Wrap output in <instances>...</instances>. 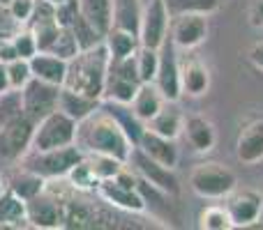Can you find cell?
I'll return each instance as SVG.
<instances>
[{
	"instance_id": "cell-1",
	"label": "cell",
	"mask_w": 263,
	"mask_h": 230,
	"mask_svg": "<svg viewBox=\"0 0 263 230\" xmlns=\"http://www.w3.org/2000/svg\"><path fill=\"white\" fill-rule=\"evenodd\" d=\"M77 145L83 152L111 154V157L120 159V161H125V163L129 161V154H132V150H134V145H132V140L127 138L125 129L120 127V122L102 104L92 115H88L86 120L79 122Z\"/></svg>"
},
{
	"instance_id": "cell-2",
	"label": "cell",
	"mask_w": 263,
	"mask_h": 230,
	"mask_svg": "<svg viewBox=\"0 0 263 230\" xmlns=\"http://www.w3.org/2000/svg\"><path fill=\"white\" fill-rule=\"evenodd\" d=\"M109 65H111V55L109 49L104 46V41L92 46V49L81 51L77 58L69 60L65 88L102 101L106 76H109Z\"/></svg>"
},
{
	"instance_id": "cell-3",
	"label": "cell",
	"mask_w": 263,
	"mask_h": 230,
	"mask_svg": "<svg viewBox=\"0 0 263 230\" xmlns=\"http://www.w3.org/2000/svg\"><path fill=\"white\" fill-rule=\"evenodd\" d=\"M83 157H86V152L77 143H72V145L53 148V150H28L18 159V163H21V168H28V171L37 173L40 177H44L49 182V180H65L67 173Z\"/></svg>"
},
{
	"instance_id": "cell-4",
	"label": "cell",
	"mask_w": 263,
	"mask_h": 230,
	"mask_svg": "<svg viewBox=\"0 0 263 230\" xmlns=\"http://www.w3.org/2000/svg\"><path fill=\"white\" fill-rule=\"evenodd\" d=\"M190 186L196 196L201 198H227L233 189L238 186V177L231 168L222 166L217 161L196 163L190 173Z\"/></svg>"
},
{
	"instance_id": "cell-5",
	"label": "cell",
	"mask_w": 263,
	"mask_h": 230,
	"mask_svg": "<svg viewBox=\"0 0 263 230\" xmlns=\"http://www.w3.org/2000/svg\"><path fill=\"white\" fill-rule=\"evenodd\" d=\"M77 129H79V122L72 120L69 115H65L58 109L46 117H42L35 124L30 150H53V148L72 145L77 143Z\"/></svg>"
},
{
	"instance_id": "cell-6",
	"label": "cell",
	"mask_w": 263,
	"mask_h": 230,
	"mask_svg": "<svg viewBox=\"0 0 263 230\" xmlns=\"http://www.w3.org/2000/svg\"><path fill=\"white\" fill-rule=\"evenodd\" d=\"M60 88L63 86H53V83H46V81H42V78L32 76L30 81L21 88L23 113H26V117H30L37 124L42 117L58 111Z\"/></svg>"
},
{
	"instance_id": "cell-7",
	"label": "cell",
	"mask_w": 263,
	"mask_h": 230,
	"mask_svg": "<svg viewBox=\"0 0 263 230\" xmlns=\"http://www.w3.org/2000/svg\"><path fill=\"white\" fill-rule=\"evenodd\" d=\"M168 28H171V14H168L166 0H148L143 5L139 23L141 46L159 49L168 39Z\"/></svg>"
},
{
	"instance_id": "cell-8",
	"label": "cell",
	"mask_w": 263,
	"mask_h": 230,
	"mask_svg": "<svg viewBox=\"0 0 263 230\" xmlns=\"http://www.w3.org/2000/svg\"><path fill=\"white\" fill-rule=\"evenodd\" d=\"M127 163H132L134 173L141 177V180L148 182L150 186H155V189L164 191V194H168V196L180 194V182H178L173 168H166V166H162V163H157L155 159H150L141 148L132 150Z\"/></svg>"
},
{
	"instance_id": "cell-9",
	"label": "cell",
	"mask_w": 263,
	"mask_h": 230,
	"mask_svg": "<svg viewBox=\"0 0 263 230\" xmlns=\"http://www.w3.org/2000/svg\"><path fill=\"white\" fill-rule=\"evenodd\" d=\"M227 212L233 221V228H259L263 194L256 189H233L227 196Z\"/></svg>"
},
{
	"instance_id": "cell-10",
	"label": "cell",
	"mask_w": 263,
	"mask_h": 230,
	"mask_svg": "<svg viewBox=\"0 0 263 230\" xmlns=\"http://www.w3.org/2000/svg\"><path fill=\"white\" fill-rule=\"evenodd\" d=\"M176 44L168 37L162 46H159V67H157V76H155V86L159 88L162 97L168 104H176L182 97V88H180V62H178V53H176Z\"/></svg>"
},
{
	"instance_id": "cell-11",
	"label": "cell",
	"mask_w": 263,
	"mask_h": 230,
	"mask_svg": "<svg viewBox=\"0 0 263 230\" xmlns=\"http://www.w3.org/2000/svg\"><path fill=\"white\" fill-rule=\"evenodd\" d=\"M168 37L176 44V49H196L208 37V16L205 14H176V16H171Z\"/></svg>"
},
{
	"instance_id": "cell-12",
	"label": "cell",
	"mask_w": 263,
	"mask_h": 230,
	"mask_svg": "<svg viewBox=\"0 0 263 230\" xmlns=\"http://www.w3.org/2000/svg\"><path fill=\"white\" fill-rule=\"evenodd\" d=\"M32 134H35V122L26 117V113L5 129H0V159L3 161H18L30 150Z\"/></svg>"
},
{
	"instance_id": "cell-13",
	"label": "cell",
	"mask_w": 263,
	"mask_h": 230,
	"mask_svg": "<svg viewBox=\"0 0 263 230\" xmlns=\"http://www.w3.org/2000/svg\"><path fill=\"white\" fill-rule=\"evenodd\" d=\"M26 219H28V226H32V228H42V230L63 228L60 196L55 198L49 189H44L35 198L26 200Z\"/></svg>"
},
{
	"instance_id": "cell-14",
	"label": "cell",
	"mask_w": 263,
	"mask_h": 230,
	"mask_svg": "<svg viewBox=\"0 0 263 230\" xmlns=\"http://www.w3.org/2000/svg\"><path fill=\"white\" fill-rule=\"evenodd\" d=\"M95 194L100 196L104 203H109L111 207L125 210V212H132V214L148 212V205H145L139 186H136V189H129V186L118 184L116 180H104V182H100Z\"/></svg>"
},
{
	"instance_id": "cell-15",
	"label": "cell",
	"mask_w": 263,
	"mask_h": 230,
	"mask_svg": "<svg viewBox=\"0 0 263 230\" xmlns=\"http://www.w3.org/2000/svg\"><path fill=\"white\" fill-rule=\"evenodd\" d=\"M236 157L245 166H256L263 161V117L247 122L236 140Z\"/></svg>"
},
{
	"instance_id": "cell-16",
	"label": "cell",
	"mask_w": 263,
	"mask_h": 230,
	"mask_svg": "<svg viewBox=\"0 0 263 230\" xmlns=\"http://www.w3.org/2000/svg\"><path fill=\"white\" fill-rule=\"evenodd\" d=\"M136 148H141L150 159H155L157 163H162V166L173 168V171H176L178 159H180V152H178L176 138H166V136L155 134V131H150L148 127H145Z\"/></svg>"
},
{
	"instance_id": "cell-17",
	"label": "cell",
	"mask_w": 263,
	"mask_h": 230,
	"mask_svg": "<svg viewBox=\"0 0 263 230\" xmlns=\"http://www.w3.org/2000/svg\"><path fill=\"white\" fill-rule=\"evenodd\" d=\"M182 134H185L187 143L196 150V152H210L217 143V131L215 124L205 115H187L185 124H182Z\"/></svg>"
},
{
	"instance_id": "cell-18",
	"label": "cell",
	"mask_w": 263,
	"mask_h": 230,
	"mask_svg": "<svg viewBox=\"0 0 263 230\" xmlns=\"http://www.w3.org/2000/svg\"><path fill=\"white\" fill-rule=\"evenodd\" d=\"M67 67H69L67 60L58 58V55L49 53V51H37L30 58L32 76L42 78V81H46V83H53V86H65Z\"/></svg>"
},
{
	"instance_id": "cell-19",
	"label": "cell",
	"mask_w": 263,
	"mask_h": 230,
	"mask_svg": "<svg viewBox=\"0 0 263 230\" xmlns=\"http://www.w3.org/2000/svg\"><path fill=\"white\" fill-rule=\"evenodd\" d=\"M164 104H166V99L162 97V92H159V88L155 83H141L129 106H132V113L139 117L143 124H148L162 111Z\"/></svg>"
},
{
	"instance_id": "cell-20",
	"label": "cell",
	"mask_w": 263,
	"mask_h": 230,
	"mask_svg": "<svg viewBox=\"0 0 263 230\" xmlns=\"http://www.w3.org/2000/svg\"><path fill=\"white\" fill-rule=\"evenodd\" d=\"M180 88L187 97H203L210 90V69L201 60H190L180 65Z\"/></svg>"
},
{
	"instance_id": "cell-21",
	"label": "cell",
	"mask_w": 263,
	"mask_h": 230,
	"mask_svg": "<svg viewBox=\"0 0 263 230\" xmlns=\"http://www.w3.org/2000/svg\"><path fill=\"white\" fill-rule=\"evenodd\" d=\"M79 12L102 37L114 28V0H79Z\"/></svg>"
},
{
	"instance_id": "cell-22",
	"label": "cell",
	"mask_w": 263,
	"mask_h": 230,
	"mask_svg": "<svg viewBox=\"0 0 263 230\" xmlns=\"http://www.w3.org/2000/svg\"><path fill=\"white\" fill-rule=\"evenodd\" d=\"M102 101L92 99V97H86L77 90H69V88H60V99H58V109L63 111L65 115H69L72 120L81 122L86 120L88 115H92L97 109H100Z\"/></svg>"
},
{
	"instance_id": "cell-23",
	"label": "cell",
	"mask_w": 263,
	"mask_h": 230,
	"mask_svg": "<svg viewBox=\"0 0 263 230\" xmlns=\"http://www.w3.org/2000/svg\"><path fill=\"white\" fill-rule=\"evenodd\" d=\"M26 223V200L7 189L0 196V228H21Z\"/></svg>"
},
{
	"instance_id": "cell-24",
	"label": "cell",
	"mask_w": 263,
	"mask_h": 230,
	"mask_svg": "<svg viewBox=\"0 0 263 230\" xmlns=\"http://www.w3.org/2000/svg\"><path fill=\"white\" fill-rule=\"evenodd\" d=\"M182 124H185V115H182L178 109L168 106V101H166V104L162 106V111H159L145 127H148L150 131H155V134L166 136V138H178V136L182 134Z\"/></svg>"
},
{
	"instance_id": "cell-25",
	"label": "cell",
	"mask_w": 263,
	"mask_h": 230,
	"mask_svg": "<svg viewBox=\"0 0 263 230\" xmlns=\"http://www.w3.org/2000/svg\"><path fill=\"white\" fill-rule=\"evenodd\" d=\"M7 189L14 191L18 198L30 200V198H35L37 194H42V191L46 189V180L40 177L37 173L28 171V168H18V171L14 173V177L7 180Z\"/></svg>"
},
{
	"instance_id": "cell-26",
	"label": "cell",
	"mask_w": 263,
	"mask_h": 230,
	"mask_svg": "<svg viewBox=\"0 0 263 230\" xmlns=\"http://www.w3.org/2000/svg\"><path fill=\"white\" fill-rule=\"evenodd\" d=\"M104 46L109 49L111 60H118V58H125V55L134 53V51L141 46V41H139V35H136V32L114 26L109 32H106Z\"/></svg>"
},
{
	"instance_id": "cell-27",
	"label": "cell",
	"mask_w": 263,
	"mask_h": 230,
	"mask_svg": "<svg viewBox=\"0 0 263 230\" xmlns=\"http://www.w3.org/2000/svg\"><path fill=\"white\" fill-rule=\"evenodd\" d=\"M141 83H132L125 81V78L116 76V74L109 72L106 76V86H104V95H102V101H114V104H132L136 90H139Z\"/></svg>"
},
{
	"instance_id": "cell-28",
	"label": "cell",
	"mask_w": 263,
	"mask_h": 230,
	"mask_svg": "<svg viewBox=\"0 0 263 230\" xmlns=\"http://www.w3.org/2000/svg\"><path fill=\"white\" fill-rule=\"evenodd\" d=\"M141 12H143V7L139 0H114V26L139 35Z\"/></svg>"
},
{
	"instance_id": "cell-29",
	"label": "cell",
	"mask_w": 263,
	"mask_h": 230,
	"mask_svg": "<svg viewBox=\"0 0 263 230\" xmlns=\"http://www.w3.org/2000/svg\"><path fill=\"white\" fill-rule=\"evenodd\" d=\"M86 159H88L92 173H95V177L100 182L114 180V177L118 175V173L123 171L125 166H127V163L120 161V159L111 157V154H100V152H86Z\"/></svg>"
},
{
	"instance_id": "cell-30",
	"label": "cell",
	"mask_w": 263,
	"mask_h": 230,
	"mask_svg": "<svg viewBox=\"0 0 263 230\" xmlns=\"http://www.w3.org/2000/svg\"><path fill=\"white\" fill-rule=\"evenodd\" d=\"M23 115V99H21V90H9L0 92V129H5L7 124H12L14 120Z\"/></svg>"
},
{
	"instance_id": "cell-31",
	"label": "cell",
	"mask_w": 263,
	"mask_h": 230,
	"mask_svg": "<svg viewBox=\"0 0 263 230\" xmlns=\"http://www.w3.org/2000/svg\"><path fill=\"white\" fill-rule=\"evenodd\" d=\"M65 180H67L69 186L77 191H97V186H100V180L95 177V173H92V168H90V163H88L86 157L67 173Z\"/></svg>"
},
{
	"instance_id": "cell-32",
	"label": "cell",
	"mask_w": 263,
	"mask_h": 230,
	"mask_svg": "<svg viewBox=\"0 0 263 230\" xmlns=\"http://www.w3.org/2000/svg\"><path fill=\"white\" fill-rule=\"evenodd\" d=\"M222 0H166L168 14H213L215 9H219Z\"/></svg>"
},
{
	"instance_id": "cell-33",
	"label": "cell",
	"mask_w": 263,
	"mask_h": 230,
	"mask_svg": "<svg viewBox=\"0 0 263 230\" xmlns=\"http://www.w3.org/2000/svg\"><path fill=\"white\" fill-rule=\"evenodd\" d=\"M67 28L74 32V37H77V44H79V49H81V51L92 49V46H97V44H102V41H104V37H102L100 32H97L95 28H92L90 23H88L86 18L81 16V12L74 16V21L69 23Z\"/></svg>"
},
{
	"instance_id": "cell-34",
	"label": "cell",
	"mask_w": 263,
	"mask_h": 230,
	"mask_svg": "<svg viewBox=\"0 0 263 230\" xmlns=\"http://www.w3.org/2000/svg\"><path fill=\"white\" fill-rule=\"evenodd\" d=\"M136 67H139L141 83H155L157 67H159V49L139 46L136 49Z\"/></svg>"
},
{
	"instance_id": "cell-35",
	"label": "cell",
	"mask_w": 263,
	"mask_h": 230,
	"mask_svg": "<svg viewBox=\"0 0 263 230\" xmlns=\"http://www.w3.org/2000/svg\"><path fill=\"white\" fill-rule=\"evenodd\" d=\"M199 226L203 230H231L233 221L229 217L227 207H222V205H208L199 214Z\"/></svg>"
},
{
	"instance_id": "cell-36",
	"label": "cell",
	"mask_w": 263,
	"mask_h": 230,
	"mask_svg": "<svg viewBox=\"0 0 263 230\" xmlns=\"http://www.w3.org/2000/svg\"><path fill=\"white\" fill-rule=\"evenodd\" d=\"M49 53L58 55V58L67 60V62H69L72 58H77L79 53H81V49H79V44H77V37H74V32L69 30L67 26L60 28V32H58V37H55L53 46L49 49Z\"/></svg>"
},
{
	"instance_id": "cell-37",
	"label": "cell",
	"mask_w": 263,
	"mask_h": 230,
	"mask_svg": "<svg viewBox=\"0 0 263 230\" xmlns=\"http://www.w3.org/2000/svg\"><path fill=\"white\" fill-rule=\"evenodd\" d=\"M7 78H9V88H14V90H21V88L32 78L30 60H26V58L9 60V62H7Z\"/></svg>"
},
{
	"instance_id": "cell-38",
	"label": "cell",
	"mask_w": 263,
	"mask_h": 230,
	"mask_svg": "<svg viewBox=\"0 0 263 230\" xmlns=\"http://www.w3.org/2000/svg\"><path fill=\"white\" fill-rule=\"evenodd\" d=\"M12 41H14V49H16V55L18 58H26L30 60L32 55L37 53V41H35V35L28 26H21V30L12 32Z\"/></svg>"
},
{
	"instance_id": "cell-39",
	"label": "cell",
	"mask_w": 263,
	"mask_h": 230,
	"mask_svg": "<svg viewBox=\"0 0 263 230\" xmlns=\"http://www.w3.org/2000/svg\"><path fill=\"white\" fill-rule=\"evenodd\" d=\"M5 12L12 16V21H16L18 26H26L30 21L32 12H35V0H12L9 7Z\"/></svg>"
},
{
	"instance_id": "cell-40",
	"label": "cell",
	"mask_w": 263,
	"mask_h": 230,
	"mask_svg": "<svg viewBox=\"0 0 263 230\" xmlns=\"http://www.w3.org/2000/svg\"><path fill=\"white\" fill-rule=\"evenodd\" d=\"M18 58L16 49H14L12 35H0V62H9V60Z\"/></svg>"
},
{
	"instance_id": "cell-41",
	"label": "cell",
	"mask_w": 263,
	"mask_h": 230,
	"mask_svg": "<svg viewBox=\"0 0 263 230\" xmlns=\"http://www.w3.org/2000/svg\"><path fill=\"white\" fill-rule=\"evenodd\" d=\"M247 58H250L252 67L263 72V41H256L254 46L250 49V53H247Z\"/></svg>"
},
{
	"instance_id": "cell-42",
	"label": "cell",
	"mask_w": 263,
	"mask_h": 230,
	"mask_svg": "<svg viewBox=\"0 0 263 230\" xmlns=\"http://www.w3.org/2000/svg\"><path fill=\"white\" fill-rule=\"evenodd\" d=\"M250 18H252V26L263 28V0H254V3H252Z\"/></svg>"
},
{
	"instance_id": "cell-43",
	"label": "cell",
	"mask_w": 263,
	"mask_h": 230,
	"mask_svg": "<svg viewBox=\"0 0 263 230\" xmlns=\"http://www.w3.org/2000/svg\"><path fill=\"white\" fill-rule=\"evenodd\" d=\"M9 90V78H7V62H0V92Z\"/></svg>"
},
{
	"instance_id": "cell-44",
	"label": "cell",
	"mask_w": 263,
	"mask_h": 230,
	"mask_svg": "<svg viewBox=\"0 0 263 230\" xmlns=\"http://www.w3.org/2000/svg\"><path fill=\"white\" fill-rule=\"evenodd\" d=\"M5 191H7V180H5V177H3V173H0V196H3Z\"/></svg>"
},
{
	"instance_id": "cell-45",
	"label": "cell",
	"mask_w": 263,
	"mask_h": 230,
	"mask_svg": "<svg viewBox=\"0 0 263 230\" xmlns=\"http://www.w3.org/2000/svg\"><path fill=\"white\" fill-rule=\"evenodd\" d=\"M9 3H12V0H0V9H3V12H5V9L9 7Z\"/></svg>"
},
{
	"instance_id": "cell-46",
	"label": "cell",
	"mask_w": 263,
	"mask_h": 230,
	"mask_svg": "<svg viewBox=\"0 0 263 230\" xmlns=\"http://www.w3.org/2000/svg\"><path fill=\"white\" fill-rule=\"evenodd\" d=\"M49 3H53V5H60V3H67V0H49Z\"/></svg>"
},
{
	"instance_id": "cell-47",
	"label": "cell",
	"mask_w": 263,
	"mask_h": 230,
	"mask_svg": "<svg viewBox=\"0 0 263 230\" xmlns=\"http://www.w3.org/2000/svg\"><path fill=\"white\" fill-rule=\"evenodd\" d=\"M259 228H263V210H261V219H259Z\"/></svg>"
}]
</instances>
